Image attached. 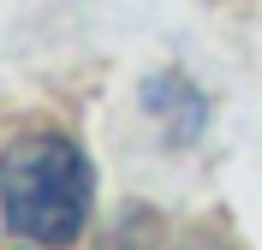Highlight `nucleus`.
Segmentation results:
<instances>
[{"mask_svg": "<svg viewBox=\"0 0 262 250\" xmlns=\"http://www.w3.org/2000/svg\"><path fill=\"white\" fill-rule=\"evenodd\" d=\"M149 113L161 119V113H179V137L191 143L196 131H203V119H209V96H196L185 78H149Z\"/></svg>", "mask_w": 262, "mask_h": 250, "instance_id": "obj_2", "label": "nucleus"}, {"mask_svg": "<svg viewBox=\"0 0 262 250\" xmlns=\"http://www.w3.org/2000/svg\"><path fill=\"white\" fill-rule=\"evenodd\" d=\"M90 191V161L66 131H24L0 149V220L42 250H66L83 238Z\"/></svg>", "mask_w": 262, "mask_h": 250, "instance_id": "obj_1", "label": "nucleus"}, {"mask_svg": "<svg viewBox=\"0 0 262 250\" xmlns=\"http://www.w3.org/2000/svg\"><path fill=\"white\" fill-rule=\"evenodd\" d=\"M173 250H232V244H227L221 233H191V238H179Z\"/></svg>", "mask_w": 262, "mask_h": 250, "instance_id": "obj_3", "label": "nucleus"}]
</instances>
